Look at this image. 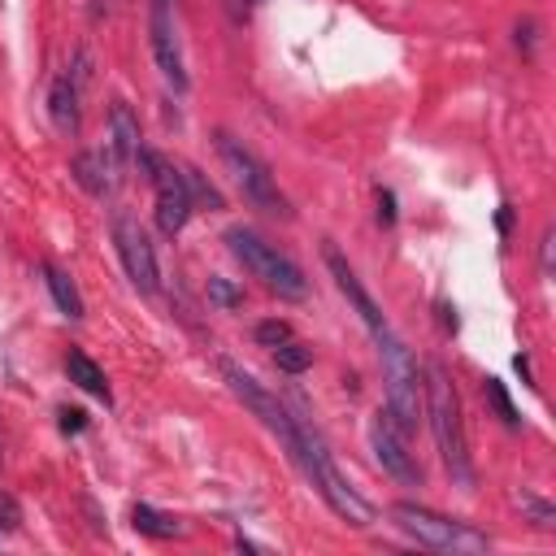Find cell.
<instances>
[{"label": "cell", "instance_id": "cell-1", "mask_svg": "<svg viewBox=\"0 0 556 556\" xmlns=\"http://www.w3.org/2000/svg\"><path fill=\"white\" fill-rule=\"evenodd\" d=\"M426 417H430L439 456H443V465H447V478L469 491V486H473V460H469L460 395H456V387H452V378H447L443 365H430V369H426Z\"/></svg>", "mask_w": 556, "mask_h": 556}, {"label": "cell", "instance_id": "cell-2", "mask_svg": "<svg viewBox=\"0 0 556 556\" xmlns=\"http://www.w3.org/2000/svg\"><path fill=\"white\" fill-rule=\"evenodd\" d=\"M295 426H300V469L308 473V482L317 486V495L330 504V513H339L348 526L365 530L374 521V508L348 486V478L339 473V465H334L326 439L317 434V426H308V417H295Z\"/></svg>", "mask_w": 556, "mask_h": 556}, {"label": "cell", "instance_id": "cell-3", "mask_svg": "<svg viewBox=\"0 0 556 556\" xmlns=\"http://www.w3.org/2000/svg\"><path fill=\"white\" fill-rule=\"evenodd\" d=\"M374 343H378V361H382V378H387V413L404 434H417V421L426 408V382L417 374V361L391 326H382L374 334Z\"/></svg>", "mask_w": 556, "mask_h": 556}, {"label": "cell", "instance_id": "cell-4", "mask_svg": "<svg viewBox=\"0 0 556 556\" xmlns=\"http://www.w3.org/2000/svg\"><path fill=\"white\" fill-rule=\"evenodd\" d=\"M226 248H230V256H235L252 278H261L274 295H282V300H304V295H308L304 269H300L287 252H278L269 239H261L252 226H230V230H226Z\"/></svg>", "mask_w": 556, "mask_h": 556}, {"label": "cell", "instance_id": "cell-5", "mask_svg": "<svg viewBox=\"0 0 556 556\" xmlns=\"http://www.w3.org/2000/svg\"><path fill=\"white\" fill-rule=\"evenodd\" d=\"M391 521L417 539L421 547H434V552H452V556H473V552H486L491 547V534L473 530L469 521H456V517H443L426 504H413V500H400L391 504Z\"/></svg>", "mask_w": 556, "mask_h": 556}, {"label": "cell", "instance_id": "cell-6", "mask_svg": "<svg viewBox=\"0 0 556 556\" xmlns=\"http://www.w3.org/2000/svg\"><path fill=\"white\" fill-rule=\"evenodd\" d=\"M217 156L226 161V169H230L235 187L243 191V200H248L252 208L274 213V217H291L287 195L278 191V178L269 174V165H265V161H261L243 139H235L230 130H217Z\"/></svg>", "mask_w": 556, "mask_h": 556}, {"label": "cell", "instance_id": "cell-7", "mask_svg": "<svg viewBox=\"0 0 556 556\" xmlns=\"http://www.w3.org/2000/svg\"><path fill=\"white\" fill-rule=\"evenodd\" d=\"M222 378H226L230 391L261 417V426H265L269 434H278V443L287 447V456L300 465V426H295V417H291V413H287V408H282V404H278V400H274L248 369H239L235 361H222Z\"/></svg>", "mask_w": 556, "mask_h": 556}, {"label": "cell", "instance_id": "cell-8", "mask_svg": "<svg viewBox=\"0 0 556 556\" xmlns=\"http://www.w3.org/2000/svg\"><path fill=\"white\" fill-rule=\"evenodd\" d=\"M139 165L148 169V182L156 187V226H161V235L174 239V235L187 226V217H191V187H187V174H182L178 165H169L165 156L148 152V148H139Z\"/></svg>", "mask_w": 556, "mask_h": 556}, {"label": "cell", "instance_id": "cell-9", "mask_svg": "<svg viewBox=\"0 0 556 556\" xmlns=\"http://www.w3.org/2000/svg\"><path fill=\"white\" fill-rule=\"evenodd\" d=\"M113 243H117V256H122V265H126V278H130L143 295H156V287H161L156 252H152L143 226H139L130 213H117V217H113Z\"/></svg>", "mask_w": 556, "mask_h": 556}, {"label": "cell", "instance_id": "cell-10", "mask_svg": "<svg viewBox=\"0 0 556 556\" xmlns=\"http://www.w3.org/2000/svg\"><path fill=\"white\" fill-rule=\"evenodd\" d=\"M369 447H374V456H378V465L395 478V482H404V486H421V465H417V456L408 452V434L391 421V413H374L369 417Z\"/></svg>", "mask_w": 556, "mask_h": 556}, {"label": "cell", "instance_id": "cell-11", "mask_svg": "<svg viewBox=\"0 0 556 556\" xmlns=\"http://www.w3.org/2000/svg\"><path fill=\"white\" fill-rule=\"evenodd\" d=\"M326 269L334 274V282H339V291H343V295L352 300V308H356V317H361V321L369 326V334H378V330L387 326V317H382V308H378V304H374V295H369V291L361 287V278H356V269H352V265H348V261H343V256H339V252H334L330 243H326Z\"/></svg>", "mask_w": 556, "mask_h": 556}, {"label": "cell", "instance_id": "cell-12", "mask_svg": "<svg viewBox=\"0 0 556 556\" xmlns=\"http://www.w3.org/2000/svg\"><path fill=\"white\" fill-rule=\"evenodd\" d=\"M104 148L113 152V161H117L122 169L139 161L143 135H139V117H135V109H130L126 100H113V104H109V143H104Z\"/></svg>", "mask_w": 556, "mask_h": 556}, {"label": "cell", "instance_id": "cell-13", "mask_svg": "<svg viewBox=\"0 0 556 556\" xmlns=\"http://www.w3.org/2000/svg\"><path fill=\"white\" fill-rule=\"evenodd\" d=\"M152 56H156V70L165 74V83L174 91H187V70H182V52L174 43V26H169V13L165 9H152Z\"/></svg>", "mask_w": 556, "mask_h": 556}, {"label": "cell", "instance_id": "cell-14", "mask_svg": "<svg viewBox=\"0 0 556 556\" xmlns=\"http://www.w3.org/2000/svg\"><path fill=\"white\" fill-rule=\"evenodd\" d=\"M70 169H74L78 187H83V191H91V195H100V200L117 187V174H122V165L113 161V152H109V148H104V152H78Z\"/></svg>", "mask_w": 556, "mask_h": 556}, {"label": "cell", "instance_id": "cell-15", "mask_svg": "<svg viewBox=\"0 0 556 556\" xmlns=\"http://www.w3.org/2000/svg\"><path fill=\"white\" fill-rule=\"evenodd\" d=\"M48 113H52V126H56L61 135H74V130H78V83H74V74H70V70L52 78Z\"/></svg>", "mask_w": 556, "mask_h": 556}, {"label": "cell", "instance_id": "cell-16", "mask_svg": "<svg viewBox=\"0 0 556 556\" xmlns=\"http://www.w3.org/2000/svg\"><path fill=\"white\" fill-rule=\"evenodd\" d=\"M43 282H48V291H52V300H56V308L70 317V321H83V313H87V304H83V295H78V287H74V278L61 269V265H52V261H43Z\"/></svg>", "mask_w": 556, "mask_h": 556}, {"label": "cell", "instance_id": "cell-17", "mask_svg": "<svg viewBox=\"0 0 556 556\" xmlns=\"http://www.w3.org/2000/svg\"><path fill=\"white\" fill-rule=\"evenodd\" d=\"M65 374H70V382H74V387H83L87 395H96V400H104V404H109V382H104V369H100V365H96L87 352H78V348H74V352L65 356Z\"/></svg>", "mask_w": 556, "mask_h": 556}, {"label": "cell", "instance_id": "cell-18", "mask_svg": "<svg viewBox=\"0 0 556 556\" xmlns=\"http://www.w3.org/2000/svg\"><path fill=\"white\" fill-rule=\"evenodd\" d=\"M130 526L139 534H148V539H174V534H182V521L169 517V513H161V508H152V504H135L130 508Z\"/></svg>", "mask_w": 556, "mask_h": 556}, {"label": "cell", "instance_id": "cell-19", "mask_svg": "<svg viewBox=\"0 0 556 556\" xmlns=\"http://www.w3.org/2000/svg\"><path fill=\"white\" fill-rule=\"evenodd\" d=\"M269 352H274V365H278L282 374H304V369L313 365V348H308V343H300L295 334H291V339H282V343H278V348H269Z\"/></svg>", "mask_w": 556, "mask_h": 556}, {"label": "cell", "instance_id": "cell-20", "mask_svg": "<svg viewBox=\"0 0 556 556\" xmlns=\"http://www.w3.org/2000/svg\"><path fill=\"white\" fill-rule=\"evenodd\" d=\"M517 504L530 513V521L539 526V530H556V508L547 504V500H539V495H530V491H521L517 495Z\"/></svg>", "mask_w": 556, "mask_h": 556}, {"label": "cell", "instance_id": "cell-21", "mask_svg": "<svg viewBox=\"0 0 556 556\" xmlns=\"http://www.w3.org/2000/svg\"><path fill=\"white\" fill-rule=\"evenodd\" d=\"M252 334H256V343H261V348H278L282 339H291V326H287V321H278V317H269V321H256V330H252Z\"/></svg>", "mask_w": 556, "mask_h": 556}, {"label": "cell", "instance_id": "cell-22", "mask_svg": "<svg viewBox=\"0 0 556 556\" xmlns=\"http://www.w3.org/2000/svg\"><path fill=\"white\" fill-rule=\"evenodd\" d=\"M482 391H486V395H491V404H495V408H500V417H504V421H508V426H517V408H513V404H508V395H504V387H500V382H495V378H486V382H482Z\"/></svg>", "mask_w": 556, "mask_h": 556}, {"label": "cell", "instance_id": "cell-23", "mask_svg": "<svg viewBox=\"0 0 556 556\" xmlns=\"http://www.w3.org/2000/svg\"><path fill=\"white\" fill-rule=\"evenodd\" d=\"M208 300H213V304H222V308H235L243 295H239L226 278H208Z\"/></svg>", "mask_w": 556, "mask_h": 556}, {"label": "cell", "instance_id": "cell-24", "mask_svg": "<svg viewBox=\"0 0 556 556\" xmlns=\"http://www.w3.org/2000/svg\"><path fill=\"white\" fill-rule=\"evenodd\" d=\"M22 526V508L13 504V495L0 491V530H17Z\"/></svg>", "mask_w": 556, "mask_h": 556}, {"label": "cell", "instance_id": "cell-25", "mask_svg": "<svg viewBox=\"0 0 556 556\" xmlns=\"http://www.w3.org/2000/svg\"><path fill=\"white\" fill-rule=\"evenodd\" d=\"M187 187H191V191H195L200 200H208L213 208H222V195H217V191H213V187H208V182H204V178H200L195 169H187Z\"/></svg>", "mask_w": 556, "mask_h": 556}, {"label": "cell", "instance_id": "cell-26", "mask_svg": "<svg viewBox=\"0 0 556 556\" xmlns=\"http://www.w3.org/2000/svg\"><path fill=\"white\" fill-rule=\"evenodd\" d=\"M87 426V413L83 408H61V430L70 434V430H83Z\"/></svg>", "mask_w": 556, "mask_h": 556}, {"label": "cell", "instance_id": "cell-27", "mask_svg": "<svg viewBox=\"0 0 556 556\" xmlns=\"http://www.w3.org/2000/svg\"><path fill=\"white\" fill-rule=\"evenodd\" d=\"M378 222H395V200H391V191H378Z\"/></svg>", "mask_w": 556, "mask_h": 556}, {"label": "cell", "instance_id": "cell-28", "mask_svg": "<svg viewBox=\"0 0 556 556\" xmlns=\"http://www.w3.org/2000/svg\"><path fill=\"white\" fill-rule=\"evenodd\" d=\"M552 239H556V235H552V230H543V274L552 269Z\"/></svg>", "mask_w": 556, "mask_h": 556}, {"label": "cell", "instance_id": "cell-29", "mask_svg": "<svg viewBox=\"0 0 556 556\" xmlns=\"http://www.w3.org/2000/svg\"><path fill=\"white\" fill-rule=\"evenodd\" d=\"M165 4H169V0H152V9H165Z\"/></svg>", "mask_w": 556, "mask_h": 556}, {"label": "cell", "instance_id": "cell-30", "mask_svg": "<svg viewBox=\"0 0 556 556\" xmlns=\"http://www.w3.org/2000/svg\"><path fill=\"white\" fill-rule=\"evenodd\" d=\"M0 447H4V439H0Z\"/></svg>", "mask_w": 556, "mask_h": 556}]
</instances>
